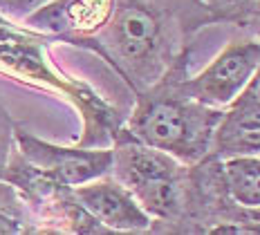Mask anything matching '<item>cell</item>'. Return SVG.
I'll use <instances>...</instances> for the list:
<instances>
[{
  "instance_id": "1",
  "label": "cell",
  "mask_w": 260,
  "mask_h": 235,
  "mask_svg": "<svg viewBox=\"0 0 260 235\" xmlns=\"http://www.w3.org/2000/svg\"><path fill=\"white\" fill-rule=\"evenodd\" d=\"M207 23L202 0H115L108 23L79 45L104 56L137 96L164 79L191 31Z\"/></svg>"
},
{
  "instance_id": "9",
  "label": "cell",
  "mask_w": 260,
  "mask_h": 235,
  "mask_svg": "<svg viewBox=\"0 0 260 235\" xmlns=\"http://www.w3.org/2000/svg\"><path fill=\"white\" fill-rule=\"evenodd\" d=\"M209 23L226 20L247 31H260V0H202Z\"/></svg>"
},
{
  "instance_id": "12",
  "label": "cell",
  "mask_w": 260,
  "mask_h": 235,
  "mask_svg": "<svg viewBox=\"0 0 260 235\" xmlns=\"http://www.w3.org/2000/svg\"><path fill=\"white\" fill-rule=\"evenodd\" d=\"M47 3H52V0H0V16L20 25L27 16H31L36 9L45 7Z\"/></svg>"
},
{
  "instance_id": "7",
  "label": "cell",
  "mask_w": 260,
  "mask_h": 235,
  "mask_svg": "<svg viewBox=\"0 0 260 235\" xmlns=\"http://www.w3.org/2000/svg\"><path fill=\"white\" fill-rule=\"evenodd\" d=\"M209 155L215 159L260 155V106L231 103L224 108L213 130Z\"/></svg>"
},
{
  "instance_id": "3",
  "label": "cell",
  "mask_w": 260,
  "mask_h": 235,
  "mask_svg": "<svg viewBox=\"0 0 260 235\" xmlns=\"http://www.w3.org/2000/svg\"><path fill=\"white\" fill-rule=\"evenodd\" d=\"M260 61V38H238L195 76L182 74V87L209 108L224 110L238 99Z\"/></svg>"
},
{
  "instance_id": "2",
  "label": "cell",
  "mask_w": 260,
  "mask_h": 235,
  "mask_svg": "<svg viewBox=\"0 0 260 235\" xmlns=\"http://www.w3.org/2000/svg\"><path fill=\"white\" fill-rule=\"evenodd\" d=\"M182 74L184 56L164 74V79L135 96V108L123 128L135 139L193 166L209 155L222 110L193 99L182 87Z\"/></svg>"
},
{
  "instance_id": "4",
  "label": "cell",
  "mask_w": 260,
  "mask_h": 235,
  "mask_svg": "<svg viewBox=\"0 0 260 235\" xmlns=\"http://www.w3.org/2000/svg\"><path fill=\"white\" fill-rule=\"evenodd\" d=\"M16 148L39 173L52 182L74 188L112 173V148H65L43 141L16 125Z\"/></svg>"
},
{
  "instance_id": "10",
  "label": "cell",
  "mask_w": 260,
  "mask_h": 235,
  "mask_svg": "<svg viewBox=\"0 0 260 235\" xmlns=\"http://www.w3.org/2000/svg\"><path fill=\"white\" fill-rule=\"evenodd\" d=\"M25 199L9 182L0 179V233H31Z\"/></svg>"
},
{
  "instance_id": "13",
  "label": "cell",
  "mask_w": 260,
  "mask_h": 235,
  "mask_svg": "<svg viewBox=\"0 0 260 235\" xmlns=\"http://www.w3.org/2000/svg\"><path fill=\"white\" fill-rule=\"evenodd\" d=\"M234 103H238V106H260V61L256 65V70H253L251 79L247 81L245 90L238 94V99Z\"/></svg>"
},
{
  "instance_id": "6",
  "label": "cell",
  "mask_w": 260,
  "mask_h": 235,
  "mask_svg": "<svg viewBox=\"0 0 260 235\" xmlns=\"http://www.w3.org/2000/svg\"><path fill=\"white\" fill-rule=\"evenodd\" d=\"M74 197L106 231H150L153 217L115 175L74 186Z\"/></svg>"
},
{
  "instance_id": "8",
  "label": "cell",
  "mask_w": 260,
  "mask_h": 235,
  "mask_svg": "<svg viewBox=\"0 0 260 235\" xmlns=\"http://www.w3.org/2000/svg\"><path fill=\"white\" fill-rule=\"evenodd\" d=\"M220 171L234 204L247 211H260V155L220 159Z\"/></svg>"
},
{
  "instance_id": "5",
  "label": "cell",
  "mask_w": 260,
  "mask_h": 235,
  "mask_svg": "<svg viewBox=\"0 0 260 235\" xmlns=\"http://www.w3.org/2000/svg\"><path fill=\"white\" fill-rule=\"evenodd\" d=\"M112 9L115 0H52L20 25L47 38L79 45L108 23Z\"/></svg>"
},
{
  "instance_id": "11",
  "label": "cell",
  "mask_w": 260,
  "mask_h": 235,
  "mask_svg": "<svg viewBox=\"0 0 260 235\" xmlns=\"http://www.w3.org/2000/svg\"><path fill=\"white\" fill-rule=\"evenodd\" d=\"M14 148H16V123L9 117V112L0 106V179H5Z\"/></svg>"
}]
</instances>
